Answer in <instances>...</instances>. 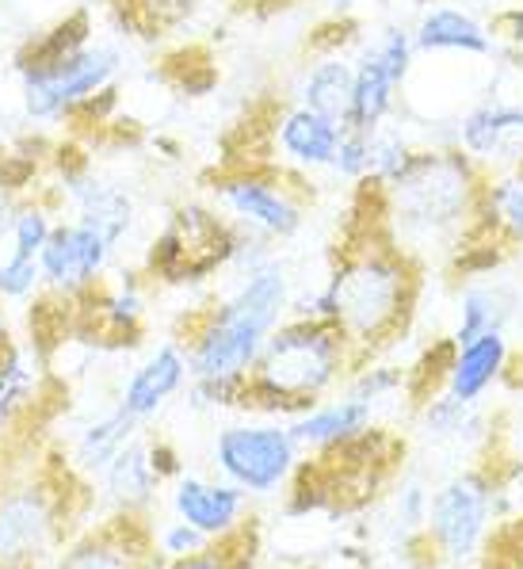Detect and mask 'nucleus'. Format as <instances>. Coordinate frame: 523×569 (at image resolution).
<instances>
[{
	"label": "nucleus",
	"mask_w": 523,
	"mask_h": 569,
	"mask_svg": "<svg viewBox=\"0 0 523 569\" xmlns=\"http://www.w3.org/2000/svg\"><path fill=\"white\" fill-rule=\"evenodd\" d=\"M360 191L368 214L348 226L325 283L291 299V318L333 321L363 367L394 348L413 326L424 291V264H416L386 233L374 183H360Z\"/></svg>",
	"instance_id": "nucleus-1"
},
{
	"label": "nucleus",
	"mask_w": 523,
	"mask_h": 569,
	"mask_svg": "<svg viewBox=\"0 0 523 569\" xmlns=\"http://www.w3.org/2000/svg\"><path fill=\"white\" fill-rule=\"evenodd\" d=\"M374 196L386 233L416 264L429 257L455 264L477 238H490L482 230L485 172L455 146H421L405 172Z\"/></svg>",
	"instance_id": "nucleus-2"
},
{
	"label": "nucleus",
	"mask_w": 523,
	"mask_h": 569,
	"mask_svg": "<svg viewBox=\"0 0 523 569\" xmlns=\"http://www.w3.org/2000/svg\"><path fill=\"white\" fill-rule=\"evenodd\" d=\"M352 371H360V360L333 321L286 318L241 379L238 409L302 417L352 379Z\"/></svg>",
	"instance_id": "nucleus-3"
},
{
	"label": "nucleus",
	"mask_w": 523,
	"mask_h": 569,
	"mask_svg": "<svg viewBox=\"0 0 523 569\" xmlns=\"http://www.w3.org/2000/svg\"><path fill=\"white\" fill-rule=\"evenodd\" d=\"M286 318L291 279L279 260L241 276V283L222 302L195 310L180 329L177 345L188 352L191 379H245L268 337Z\"/></svg>",
	"instance_id": "nucleus-4"
},
{
	"label": "nucleus",
	"mask_w": 523,
	"mask_h": 569,
	"mask_svg": "<svg viewBox=\"0 0 523 569\" xmlns=\"http://www.w3.org/2000/svg\"><path fill=\"white\" fill-rule=\"evenodd\" d=\"M405 459V440L382 428H368L363 436L325 451H310L299 478L291 486L286 512H355L371 505Z\"/></svg>",
	"instance_id": "nucleus-5"
},
{
	"label": "nucleus",
	"mask_w": 523,
	"mask_h": 569,
	"mask_svg": "<svg viewBox=\"0 0 523 569\" xmlns=\"http://www.w3.org/2000/svg\"><path fill=\"white\" fill-rule=\"evenodd\" d=\"M73 462H58L39 478L0 486V569H42L54 566L69 547V520L84 509L73 505L77 486Z\"/></svg>",
	"instance_id": "nucleus-6"
},
{
	"label": "nucleus",
	"mask_w": 523,
	"mask_h": 569,
	"mask_svg": "<svg viewBox=\"0 0 523 569\" xmlns=\"http://www.w3.org/2000/svg\"><path fill=\"white\" fill-rule=\"evenodd\" d=\"M501 489L504 470L496 459L477 462V467L462 470V475L435 489L429 501V520L416 536L424 550H432V562H462V558L482 550L493 528V509Z\"/></svg>",
	"instance_id": "nucleus-7"
},
{
	"label": "nucleus",
	"mask_w": 523,
	"mask_h": 569,
	"mask_svg": "<svg viewBox=\"0 0 523 569\" xmlns=\"http://www.w3.org/2000/svg\"><path fill=\"white\" fill-rule=\"evenodd\" d=\"M302 177L275 164H238L211 183L214 207L241 230H252L268 241H291L306 222Z\"/></svg>",
	"instance_id": "nucleus-8"
},
{
	"label": "nucleus",
	"mask_w": 523,
	"mask_h": 569,
	"mask_svg": "<svg viewBox=\"0 0 523 569\" xmlns=\"http://www.w3.org/2000/svg\"><path fill=\"white\" fill-rule=\"evenodd\" d=\"M238 226L218 207L184 203L164 222L150 249V276L164 283H195L230 268Z\"/></svg>",
	"instance_id": "nucleus-9"
},
{
	"label": "nucleus",
	"mask_w": 523,
	"mask_h": 569,
	"mask_svg": "<svg viewBox=\"0 0 523 569\" xmlns=\"http://www.w3.org/2000/svg\"><path fill=\"white\" fill-rule=\"evenodd\" d=\"M123 54L108 42H89L73 54L47 61V66L20 69L23 77V111L34 122L69 119L84 103L111 92V81L119 77Z\"/></svg>",
	"instance_id": "nucleus-10"
},
{
	"label": "nucleus",
	"mask_w": 523,
	"mask_h": 569,
	"mask_svg": "<svg viewBox=\"0 0 523 569\" xmlns=\"http://www.w3.org/2000/svg\"><path fill=\"white\" fill-rule=\"evenodd\" d=\"M451 146L485 177L523 172V96L490 89L451 119Z\"/></svg>",
	"instance_id": "nucleus-11"
},
{
	"label": "nucleus",
	"mask_w": 523,
	"mask_h": 569,
	"mask_svg": "<svg viewBox=\"0 0 523 569\" xmlns=\"http://www.w3.org/2000/svg\"><path fill=\"white\" fill-rule=\"evenodd\" d=\"M299 443L283 425H230L214 440V462L245 493H275L299 467Z\"/></svg>",
	"instance_id": "nucleus-12"
},
{
	"label": "nucleus",
	"mask_w": 523,
	"mask_h": 569,
	"mask_svg": "<svg viewBox=\"0 0 523 569\" xmlns=\"http://www.w3.org/2000/svg\"><path fill=\"white\" fill-rule=\"evenodd\" d=\"M164 550L145 512H111L77 536L50 569H164Z\"/></svg>",
	"instance_id": "nucleus-13"
},
{
	"label": "nucleus",
	"mask_w": 523,
	"mask_h": 569,
	"mask_svg": "<svg viewBox=\"0 0 523 569\" xmlns=\"http://www.w3.org/2000/svg\"><path fill=\"white\" fill-rule=\"evenodd\" d=\"M115 244L119 241L103 226L89 222V218L58 222L39 252L42 283L54 295H62V299H81V295H89L95 287V279L103 276Z\"/></svg>",
	"instance_id": "nucleus-14"
},
{
	"label": "nucleus",
	"mask_w": 523,
	"mask_h": 569,
	"mask_svg": "<svg viewBox=\"0 0 523 569\" xmlns=\"http://www.w3.org/2000/svg\"><path fill=\"white\" fill-rule=\"evenodd\" d=\"M409 28H413V42L421 58L490 61L501 54V31L466 4H451V0L421 4Z\"/></svg>",
	"instance_id": "nucleus-15"
},
{
	"label": "nucleus",
	"mask_w": 523,
	"mask_h": 569,
	"mask_svg": "<svg viewBox=\"0 0 523 569\" xmlns=\"http://www.w3.org/2000/svg\"><path fill=\"white\" fill-rule=\"evenodd\" d=\"M340 138H344V122L302 108V103L279 108L272 116V127H268V142L275 150V169H286L294 177H313V172L333 169Z\"/></svg>",
	"instance_id": "nucleus-16"
},
{
	"label": "nucleus",
	"mask_w": 523,
	"mask_h": 569,
	"mask_svg": "<svg viewBox=\"0 0 523 569\" xmlns=\"http://www.w3.org/2000/svg\"><path fill=\"white\" fill-rule=\"evenodd\" d=\"M405 89L409 77L398 73L379 50L363 47L355 54V89H352V111H348V127L352 130H379L382 122L398 119L405 111Z\"/></svg>",
	"instance_id": "nucleus-17"
},
{
	"label": "nucleus",
	"mask_w": 523,
	"mask_h": 569,
	"mask_svg": "<svg viewBox=\"0 0 523 569\" xmlns=\"http://www.w3.org/2000/svg\"><path fill=\"white\" fill-rule=\"evenodd\" d=\"M286 428H291L294 443L302 451H325L374 428V406L363 398H352V393H336V398H325L321 406H313L310 413L294 417V425Z\"/></svg>",
	"instance_id": "nucleus-18"
},
{
	"label": "nucleus",
	"mask_w": 523,
	"mask_h": 569,
	"mask_svg": "<svg viewBox=\"0 0 523 569\" xmlns=\"http://www.w3.org/2000/svg\"><path fill=\"white\" fill-rule=\"evenodd\" d=\"M188 379H191L188 352L177 345V340H172V345L157 348L150 360H145L134 375H130L127 387H123V398H119V406H123L130 417L145 420V417H153L157 409H161L164 401L172 398V393L184 390Z\"/></svg>",
	"instance_id": "nucleus-19"
},
{
	"label": "nucleus",
	"mask_w": 523,
	"mask_h": 569,
	"mask_svg": "<svg viewBox=\"0 0 523 569\" xmlns=\"http://www.w3.org/2000/svg\"><path fill=\"white\" fill-rule=\"evenodd\" d=\"M509 337L504 332H485L466 345H455L447 363V379L443 390L455 393L462 401H482L496 382H501L504 367H509Z\"/></svg>",
	"instance_id": "nucleus-20"
},
{
	"label": "nucleus",
	"mask_w": 523,
	"mask_h": 569,
	"mask_svg": "<svg viewBox=\"0 0 523 569\" xmlns=\"http://www.w3.org/2000/svg\"><path fill=\"white\" fill-rule=\"evenodd\" d=\"M245 501L249 493L238 486H218V481L203 478H180L177 486V516L191 528H199L203 536H225L245 520Z\"/></svg>",
	"instance_id": "nucleus-21"
},
{
	"label": "nucleus",
	"mask_w": 523,
	"mask_h": 569,
	"mask_svg": "<svg viewBox=\"0 0 523 569\" xmlns=\"http://www.w3.org/2000/svg\"><path fill=\"white\" fill-rule=\"evenodd\" d=\"M352 89H355V58L348 54H325L310 61L302 69L299 84H294V103L321 116L336 119L348 127V111H352Z\"/></svg>",
	"instance_id": "nucleus-22"
},
{
	"label": "nucleus",
	"mask_w": 523,
	"mask_h": 569,
	"mask_svg": "<svg viewBox=\"0 0 523 569\" xmlns=\"http://www.w3.org/2000/svg\"><path fill=\"white\" fill-rule=\"evenodd\" d=\"M164 481L161 467L153 459V443L130 440L123 451L115 455L108 470H103V486L115 505V512H145V505L153 501L157 486Z\"/></svg>",
	"instance_id": "nucleus-23"
},
{
	"label": "nucleus",
	"mask_w": 523,
	"mask_h": 569,
	"mask_svg": "<svg viewBox=\"0 0 523 569\" xmlns=\"http://www.w3.org/2000/svg\"><path fill=\"white\" fill-rule=\"evenodd\" d=\"M138 425L142 420L130 417L123 406H115L108 417L92 420L89 428L81 432V440H77V451H73V470L77 475H89V478H103V470L115 462V455L127 448L130 440L138 436Z\"/></svg>",
	"instance_id": "nucleus-24"
},
{
	"label": "nucleus",
	"mask_w": 523,
	"mask_h": 569,
	"mask_svg": "<svg viewBox=\"0 0 523 569\" xmlns=\"http://www.w3.org/2000/svg\"><path fill=\"white\" fill-rule=\"evenodd\" d=\"M482 230L501 249H523V172H496L485 177Z\"/></svg>",
	"instance_id": "nucleus-25"
},
{
	"label": "nucleus",
	"mask_w": 523,
	"mask_h": 569,
	"mask_svg": "<svg viewBox=\"0 0 523 569\" xmlns=\"http://www.w3.org/2000/svg\"><path fill=\"white\" fill-rule=\"evenodd\" d=\"M260 547H264L260 520L257 516H245L238 528L225 531V536H214L203 550H195V555L169 558L164 569H257Z\"/></svg>",
	"instance_id": "nucleus-26"
},
{
	"label": "nucleus",
	"mask_w": 523,
	"mask_h": 569,
	"mask_svg": "<svg viewBox=\"0 0 523 569\" xmlns=\"http://www.w3.org/2000/svg\"><path fill=\"white\" fill-rule=\"evenodd\" d=\"M512 318V295L496 283H470L459 299V326L451 332L455 345H466L485 332H504Z\"/></svg>",
	"instance_id": "nucleus-27"
},
{
	"label": "nucleus",
	"mask_w": 523,
	"mask_h": 569,
	"mask_svg": "<svg viewBox=\"0 0 523 569\" xmlns=\"http://www.w3.org/2000/svg\"><path fill=\"white\" fill-rule=\"evenodd\" d=\"M34 393H39V360L12 345V352L0 360V432L28 413Z\"/></svg>",
	"instance_id": "nucleus-28"
},
{
	"label": "nucleus",
	"mask_w": 523,
	"mask_h": 569,
	"mask_svg": "<svg viewBox=\"0 0 523 569\" xmlns=\"http://www.w3.org/2000/svg\"><path fill=\"white\" fill-rule=\"evenodd\" d=\"M416 417L432 436H470L485 425L477 413V401H462L447 390H435L432 398H424L416 406Z\"/></svg>",
	"instance_id": "nucleus-29"
},
{
	"label": "nucleus",
	"mask_w": 523,
	"mask_h": 569,
	"mask_svg": "<svg viewBox=\"0 0 523 569\" xmlns=\"http://www.w3.org/2000/svg\"><path fill=\"white\" fill-rule=\"evenodd\" d=\"M477 569H523V516L493 523L482 542Z\"/></svg>",
	"instance_id": "nucleus-30"
},
{
	"label": "nucleus",
	"mask_w": 523,
	"mask_h": 569,
	"mask_svg": "<svg viewBox=\"0 0 523 569\" xmlns=\"http://www.w3.org/2000/svg\"><path fill=\"white\" fill-rule=\"evenodd\" d=\"M329 177L344 180V183H368L371 180V134L368 130H352L344 127V138L336 146V157H333V169Z\"/></svg>",
	"instance_id": "nucleus-31"
},
{
	"label": "nucleus",
	"mask_w": 523,
	"mask_h": 569,
	"mask_svg": "<svg viewBox=\"0 0 523 569\" xmlns=\"http://www.w3.org/2000/svg\"><path fill=\"white\" fill-rule=\"evenodd\" d=\"M54 233V222H50L47 207L39 203H23L12 210V222H8V241H12L16 252H28V257H39L47 238Z\"/></svg>",
	"instance_id": "nucleus-32"
},
{
	"label": "nucleus",
	"mask_w": 523,
	"mask_h": 569,
	"mask_svg": "<svg viewBox=\"0 0 523 569\" xmlns=\"http://www.w3.org/2000/svg\"><path fill=\"white\" fill-rule=\"evenodd\" d=\"M39 283H42L39 257L8 249V257L0 260V299L20 302V299H28V295H34V287Z\"/></svg>",
	"instance_id": "nucleus-33"
},
{
	"label": "nucleus",
	"mask_w": 523,
	"mask_h": 569,
	"mask_svg": "<svg viewBox=\"0 0 523 569\" xmlns=\"http://www.w3.org/2000/svg\"><path fill=\"white\" fill-rule=\"evenodd\" d=\"M207 542H211V536H203L199 528H191V523H172V528L161 531V550L164 558H188L195 555V550H203Z\"/></svg>",
	"instance_id": "nucleus-34"
},
{
	"label": "nucleus",
	"mask_w": 523,
	"mask_h": 569,
	"mask_svg": "<svg viewBox=\"0 0 523 569\" xmlns=\"http://www.w3.org/2000/svg\"><path fill=\"white\" fill-rule=\"evenodd\" d=\"M429 501L432 497L424 493L421 486H409V489H401V520L409 523V528H424V520H429Z\"/></svg>",
	"instance_id": "nucleus-35"
},
{
	"label": "nucleus",
	"mask_w": 523,
	"mask_h": 569,
	"mask_svg": "<svg viewBox=\"0 0 523 569\" xmlns=\"http://www.w3.org/2000/svg\"><path fill=\"white\" fill-rule=\"evenodd\" d=\"M325 8L333 16H340V20H348V16H355L363 8V0H325Z\"/></svg>",
	"instance_id": "nucleus-36"
},
{
	"label": "nucleus",
	"mask_w": 523,
	"mask_h": 569,
	"mask_svg": "<svg viewBox=\"0 0 523 569\" xmlns=\"http://www.w3.org/2000/svg\"><path fill=\"white\" fill-rule=\"evenodd\" d=\"M8 222H12V207H8L4 191H0V238L8 233Z\"/></svg>",
	"instance_id": "nucleus-37"
},
{
	"label": "nucleus",
	"mask_w": 523,
	"mask_h": 569,
	"mask_svg": "<svg viewBox=\"0 0 523 569\" xmlns=\"http://www.w3.org/2000/svg\"><path fill=\"white\" fill-rule=\"evenodd\" d=\"M12 352V340H8V329H4V321H0V360Z\"/></svg>",
	"instance_id": "nucleus-38"
}]
</instances>
